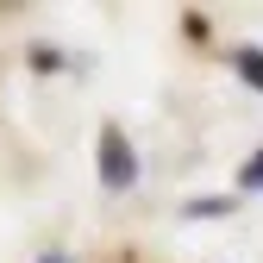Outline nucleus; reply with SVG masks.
I'll list each match as a JSON object with an SVG mask.
<instances>
[{
  "label": "nucleus",
  "instance_id": "obj_1",
  "mask_svg": "<svg viewBox=\"0 0 263 263\" xmlns=\"http://www.w3.org/2000/svg\"><path fill=\"white\" fill-rule=\"evenodd\" d=\"M101 182L107 188H132V182H138V157H132V144H125L119 125L101 132Z\"/></svg>",
  "mask_w": 263,
  "mask_h": 263
},
{
  "label": "nucleus",
  "instance_id": "obj_2",
  "mask_svg": "<svg viewBox=\"0 0 263 263\" xmlns=\"http://www.w3.org/2000/svg\"><path fill=\"white\" fill-rule=\"evenodd\" d=\"M238 69H245L251 88H263V50H245V57H238Z\"/></svg>",
  "mask_w": 263,
  "mask_h": 263
},
{
  "label": "nucleus",
  "instance_id": "obj_3",
  "mask_svg": "<svg viewBox=\"0 0 263 263\" xmlns=\"http://www.w3.org/2000/svg\"><path fill=\"white\" fill-rule=\"evenodd\" d=\"M238 182H245V188H263V151L245 163V176H238Z\"/></svg>",
  "mask_w": 263,
  "mask_h": 263
},
{
  "label": "nucleus",
  "instance_id": "obj_4",
  "mask_svg": "<svg viewBox=\"0 0 263 263\" xmlns=\"http://www.w3.org/2000/svg\"><path fill=\"white\" fill-rule=\"evenodd\" d=\"M44 263H63V257H44Z\"/></svg>",
  "mask_w": 263,
  "mask_h": 263
}]
</instances>
